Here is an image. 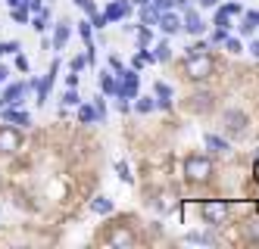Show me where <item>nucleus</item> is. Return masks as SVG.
<instances>
[{
    "label": "nucleus",
    "instance_id": "1",
    "mask_svg": "<svg viewBox=\"0 0 259 249\" xmlns=\"http://www.w3.org/2000/svg\"><path fill=\"white\" fill-rule=\"evenodd\" d=\"M212 69H215V63H212V56H209V53H194V56H188V60H184V75H188L191 81L209 78Z\"/></svg>",
    "mask_w": 259,
    "mask_h": 249
},
{
    "label": "nucleus",
    "instance_id": "2",
    "mask_svg": "<svg viewBox=\"0 0 259 249\" xmlns=\"http://www.w3.org/2000/svg\"><path fill=\"white\" fill-rule=\"evenodd\" d=\"M184 175H188V181H209L212 162L206 156H188L184 159Z\"/></svg>",
    "mask_w": 259,
    "mask_h": 249
},
{
    "label": "nucleus",
    "instance_id": "3",
    "mask_svg": "<svg viewBox=\"0 0 259 249\" xmlns=\"http://www.w3.org/2000/svg\"><path fill=\"white\" fill-rule=\"evenodd\" d=\"M200 212H203V218H206V224H222L228 218V203L225 200H209V203H203L200 206Z\"/></svg>",
    "mask_w": 259,
    "mask_h": 249
},
{
    "label": "nucleus",
    "instance_id": "4",
    "mask_svg": "<svg viewBox=\"0 0 259 249\" xmlns=\"http://www.w3.org/2000/svg\"><path fill=\"white\" fill-rule=\"evenodd\" d=\"M222 122H225V128H228V134L231 137H244L247 134V116L240 109H225V116H222Z\"/></svg>",
    "mask_w": 259,
    "mask_h": 249
},
{
    "label": "nucleus",
    "instance_id": "5",
    "mask_svg": "<svg viewBox=\"0 0 259 249\" xmlns=\"http://www.w3.org/2000/svg\"><path fill=\"white\" fill-rule=\"evenodd\" d=\"M116 97H122V100H135L138 97V75L135 72H119Z\"/></svg>",
    "mask_w": 259,
    "mask_h": 249
},
{
    "label": "nucleus",
    "instance_id": "6",
    "mask_svg": "<svg viewBox=\"0 0 259 249\" xmlns=\"http://www.w3.org/2000/svg\"><path fill=\"white\" fill-rule=\"evenodd\" d=\"M22 150V134L16 128H0V153H7V156H13V153Z\"/></svg>",
    "mask_w": 259,
    "mask_h": 249
},
{
    "label": "nucleus",
    "instance_id": "7",
    "mask_svg": "<svg viewBox=\"0 0 259 249\" xmlns=\"http://www.w3.org/2000/svg\"><path fill=\"white\" fill-rule=\"evenodd\" d=\"M28 87H34V81H19V84H10V87L4 90V97H0V106H19Z\"/></svg>",
    "mask_w": 259,
    "mask_h": 249
},
{
    "label": "nucleus",
    "instance_id": "8",
    "mask_svg": "<svg viewBox=\"0 0 259 249\" xmlns=\"http://www.w3.org/2000/svg\"><path fill=\"white\" fill-rule=\"evenodd\" d=\"M181 28L184 31H191V34H203L206 31V22H203V16L197 13V10H184V19H181Z\"/></svg>",
    "mask_w": 259,
    "mask_h": 249
},
{
    "label": "nucleus",
    "instance_id": "9",
    "mask_svg": "<svg viewBox=\"0 0 259 249\" xmlns=\"http://www.w3.org/2000/svg\"><path fill=\"white\" fill-rule=\"evenodd\" d=\"M57 69H60V63H53L44 78H41V81H34V87H38V103H41V106L47 103V93H50V87H53V78H57Z\"/></svg>",
    "mask_w": 259,
    "mask_h": 249
},
{
    "label": "nucleus",
    "instance_id": "10",
    "mask_svg": "<svg viewBox=\"0 0 259 249\" xmlns=\"http://www.w3.org/2000/svg\"><path fill=\"white\" fill-rule=\"evenodd\" d=\"M128 13H132V4H125V0H113L103 16H106V22H125Z\"/></svg>",
    "mask_w": 259,
    "mask_h": 249
},
{
    "label": "nucleus",
    "instance_id": "11",
    "mask_svg": "<svg viewBox=\"0 0 259 249\" xmlns=\"http://www.w3.org/2000/svg\"><path fill=\"white\" fill-rule=\"evenodd\" d=\"M156 25H159L165 34H178V31H181V16H175V13H169V10H162Z\"/></svg>",
    "mask_w": 259,
    "mask_h": 249
},
{
    "label": "nucleus",
    "instance_id": "12",
    "mask_svg": "<svg viewBox=\"0 0 259 249\" xmlns=\"http://www.w3.org/2000/svg\"><path fill=\"white\" fill-rule=\"evenodd\" d=\"M0 119H4L7 125H31V116H28V112H19V109H13V106H4V109H0Z\"/></svg>",
    "mask_w": 259,
    "mask_h": 249
},
{
    "label": "nucleus",
    "instance_id": "13",
    "mask_svg": "<svg viewBox=\"0 0 259 249\" xmlns=\"http://www.w3.org/2000/svg\"><path fill=\"white\" fill-rule=\"evenodd\" d=\"M106 243H109V246H135V234L122 224V227H116V231L106 237Z\"/></svg>",
    "mask_w": 259,
    "mask_h": 249
},
{
    "label": "nucleus",
    "instance_id": "14",
    "mask_svg": "<svg viewBox=\"0 0 259 249\" xmlns=\"http://www.w3.org/2000/svg\"><path fill=\"white\" fill-rule=\"evenodd\" d=\"M191 109H194V112H209V109H212V93H209V90L194 93V97H191Z\"/></svg>",
    "mask_w": 259,
    "mask_h": 249
},
{
    "label": "nucleus",
    "instance_id": "15",
    "mask_svg": "<svg viewBox=\"0 0 259 249\" xmlns=\"http://www.w3.org/2000/svg\"><path fill=\"white\" fill-rule=\"evenodd\" d=\"M69 41V22H60L57 31H53V50H63Z\"/></svg>",
    "mask_w": 259,
    "mask_h": 249
},
{
    "label": "nucleus",
    "instance_id": "16",
    "mask_svg": "<svg viewBox=\"0 0 259 249\" xmlns=\"http://www.w3.org/2000/svg\"><path fill=\"white\" fill-rule=\"evenodd\" d=\"M141 22H144L147 28L156 25V22H159V10H153L150 4H144V7H141Z\"/></svg>",
    "mask_w": 259,
    "mask_h": 249
},
{
    "label": "nucleus",
    "instance_id": "17",
    "mask_svg": "<svg viewBox=\"0 0 259 249\" xmlns=\"http://www.w3.org/2000/svg\"><path fill=\"white\" fill-rule=\"evenodd\" d=\"M156 97H159V106L162 109H169L172 106V87L162 84V81H156Z\"/></svg>",
    "mask_w": 259,
    "mask_h": 249
},
{
    "label": "nucleus",
    "instance_id": "18",
    "mask_svg": "<svg viewBox=\"0 0 259 249\" xmlns=\"http://www.w3.org/2000/svg\"><path fill=\"white\" fill-rule=\"evenodd\" d=\"M184 240H188V243H200V246H215V237L212 234H203V231H191Z\"/></svg>",
    "mask_w": 259,
    "mask_h": 249
},
{
    "label": "nucleus",
    "instance_id": "19",
    "mask_svg": "<svg viewBox=\"0 0 259 249\" xmlns=\"http://www.w3.org/2000/svg\"><path fill=\"white\" fill-rule=\"evenodd\" d=\"M206 150H212V153H225V150H228V140L219 137V134H206Z\"/></svg>",
    "mask_w": 259,
    "mask_h": 249
},
{
    "label": "nucleus",
    "instance_id": "20",
    "mask_svg": "<svg viewBox=\"0 0 259 249\" xmlns=\"http://www.w3.org/2000/svg\"><path fill=\"white\" fill-rule=\"evenodd\" d=\"M91 209H94L97 215H109V212H113V203H109L106 196H97L94 203H91Z\"/></svg>",
    "mask_w": 259,
    "mask_h": 249
},
{
    "label": "nucleus",
    "instance_id": "21",
    "mask_svg": "<svg viewBox=\"0 0 259 249\" xmlns=\"http://www.w3.org/2000/svg\"><path fill=\"white\" fill-rule=\"evenodd\" d=\"M256 25H259V13H247V16H244V25H240V31H244V34H250Z\"/></svg>",
    "mask_w": 259,
    "mask_h": 249
},
{
    "label": "nucleus",
    "instance_id": "22",
    "mask_svg": "<svg viewBox=\"0 0 259 249\" xmlns=\"http://www.w3.org/2000/svg\"><path fill=\"white\" fill-rule=\"evenodd\" d=\"M78 119L84 122V125H91L97 119V112H94V106H78Z\"/></svg>",
    "mask_w": 259,
    "mask_h": 249
},
{
    "label": "nucleus",
    "instance_id": "23",
    "mask_svg": "<svg viewBox=\"0 0 259 249\" xmlns=\"http://www.w3.org/2000/svg\"><path fill=\"white\" fill-rule=\"evenodd\" d=\"M100 87H103V93H116V81H113V75L100 72Z\"/></svg>",
    "mask_w": 259,
    "mask_h": 249
},
{
    "label": "nucleus",
    "instance_id": "24",
    "mask_svg": "<svg viewBox=\"0 0 259 249\" xmlns=\"http://www.w3.org/2000/svg\"><path fill=\"white\" fill-rule=\"evenodd\" d=\"M247 237H250V243H259V218L247 221Z\"/></svg>",
    "mask_w": 259,
    "mask_h": 249
},
{
    "label": "nucleus",
    "instance_id": "25",
    "mask_svg": "<svg viewBox=\"0 0 259 249\" xmlns=\"http://www.w3.org/2000/svg\"><path fill=\"white\" fill-rule=\"evenodd\" d=\"M116 171H119V178H122L125 184H132V181H135V175H132V168H128L125 162H116Z\"/></svg>",
    "mask_w": 259,
    "mask_h": 249
},
{
    "label": "nucleus",
    "instance_id": "26",
    "mask_svg": "<svg viewBox=\"0 0 259 249\" xmlns=\"http://www.w3.org/2000/svg\"><path fill=\"white\" fill-rule=\"evenodd\" d=\"M75 7H81V10H84V13H88V16H91V19H94V16H97V13H100V10H97V7H94V0H75Z\"/></svg>",
    "mask_w": 259,
    "mask_h": 249
},
{
    "label": "nucleus",
    "instance_id": "27",
    "mask_svg": "<svg viewBox=\"0 0 259 249\" xmlns=\"http://www.w3.org/2000/svg\"><path fill=\"white\" fill-rule=\"evenodd\" d=\"M63 103H66V106H78V90L69 87V90L63 93Z\"/></svg>",
    "mask_w": 259,
    "mask_h": 249
},
{
    "label": "nucleus",
    "instance_id": "28",
    "mask_svg": "<svg viewBox=\"0 0 259 249\" xmlns=\"http://www.w3.org/2000/svg\"><path fill=\"white\" fill-rule=\"evenodd\" d=\"M47 19H50V13H47V10H41L38 16H34V28L44 31V28H47Z\"/></svg>",
    "mask_w": 259,
    "mask_h": 249
},
{
    "label": "nucleus",
    "instance_id": "29",
    "mask_svg": "<svg viewBox=\"0 0 259 249\" xmlns=\"http://www.w3.org/2000/svg\"><path fill=\"white\" fill-rule=\"evenodd\" d=\"M147 44H150V28L144 25V28L138 31V47H147Z\"/></svg>",
    "mask_w": 259,
    "mask_h": 249
},
{
    "label": "nucleus",
    "instance_id": "30",
    "mask_svg": "<svg viewBox=\"0 0 259 249\" xmlns=\"http://www.w3.org/2000/svg\"><path fill=\"white\" fill-rule=\"evenodd\" d=\"M153 56H156V60H162V63H165V60H169V56H172V53H169V44L162 41V44L156 47V53H153Z\"/></svg>",
    "mask_w": 259,
    "mask_h": 249
},
{
    "label": "nucleus",
    "instance_id": "31",
    "mask_svg": "<svg viewBox=\"0 0 259 249\" xmlns=\"http://www.w3.org/2000/svg\"><path fill=\"white\" fill-rule=\"evenodd\" d=\"M222 44H225L231 53H240V41H237V37H228V34H225V41H222Z\"/></svg>",
    "mask_w": 259,
    "mask_h": 249
},
{
    "label": "nucleus",
    "instance_id": "32",
    "mask_svg": "<svg viewBox=\"0 0 259 249\" xmlns=\"http://www.w3.org/2000/svg\"><path fill=\"white\" fill-rule=\"evenodd\" d=\"M153 109H156V100H150V97L138 103V112H153Z\"/></svg>",
    "mask_w": 259,
    "mask_h": 249
},
{
    "label": "nucleus",
    "instance_id": "33",
    "mask_svg": "<svg viewBox=\"0 0 259 249\" xmlns=\"http://www.w3.org/2000/svg\"><path fill=\"white\" fill-rule=\"evenodd\" d=\"M215 25L228 31V13H225V10H219V13H215Z\"/></svg>",
    "mask_w": 259,
    "mask_h": 249
},
{
    "label": "nucleus",
    "instance_id": "34",
    "mask_svg": "<svg viewBox=\"0 0 259 249\" xmlns=\"http://www.w3.org/2000/svg\"><path fill=\"white\" fill-rule=\"evenodd\" d=\"M13 19H16V22H28V10H22V7H13Z\"/></svg>",
    "mask_w": 259,
    "mask_h": 249
},
{
    "label": "nucleus",
    "instance_id": "35",
    "mask_svg": "<svg viewBox=\"0 0 259 249\" xmlns=\"http://www.w3.org/2000/svg\"><path fill=\"white\" fill-rule=\"evenodd\" d=\"M94 112H97V119H100V122H103V119H106V103H103V100H100V97H97V100H94Z\"/></svg>",
    "mask_w": 259,
    "mask_h": 249
},
{
    "label": "nucleus",
    "instance_id": "36",
    "mask_svg": "<svg viewBox=\"0 0 259 249\" xmlns=\"http://www.w3.org/2000/svg\"><path fill=\"white\" fill-rule=\"evenodd\" d=\"M150 4H153V10H172V0H150Z\"/></svg>",
    "mask_w": 259,
    "mask_h": 249
},
{
    "label": "nucleus",
    "instance_id": "37",
    "mask_svg": "<svg viewBox=\"0 0 259 249\" xmlns=\"http://www.w3.org/2000/svg\"><path fill=\"white\" fill-rule=\"evenodd\" d=\"M194 53H206V44H203V41L200 44H191L188 47V56H194Z\"/></svg>",
    "mask_w": 259,
    "mask_h": 249
},
{
    "label": "nucleus",
    "instance_id": "38",
    "mask_svg": "<svg viewBox=\"0 0 259 249\" xmlns=\"http://www.w3.org/2000/svg\"><path fill=\"white\" fill-rule=\"evenodd\" d=\"M16 69L28 75V60H25V56H16Z\"/></svg>",
    "mask_w": 259,
    "mask_h": 249
},
{
    "label": "nucleus",
    "instance_id": "39",
    "mask_svg": "<svg viewBox=\"0 0 259 249\" xmlns=\"http://www.w3.org/2000/svg\"><path fill=\"white\" fill-rule=\"evenodd\" d=\"M109 66H113L116 72H125V66H122V60H119V56H109Z\"/></svg>",
    "mask_w": 259,
    "mask_h": 249
},
{
    "label": "nucleus",
    "instance_id": "40",
    "mask_svg": "<svg viewBox=\"0 0 259 249\" xmlns=\"http://www.w3.org/2000/svg\"><path fill=\"white\" fill-rule=\"evenodd\" d=\"M84 63H88V60H84V56H75V60H72V72H78V69H81Z\"/></svg>",
    "mask_w": 259,
    "mask_h": 249
},
{
    "label": "nucleus",
    "instance_id": "41",
    "mask_svg": "<svg viewBox=\"0 0 259 249\" xmlns=\"http://www.w3.org/2000/svg\"><path fill=\"white\" fill-rule=\"evenodd\" d=\"M225 13H228V16H237V13H240V7H237V4H228V7H225Z\"/></svg>",
    "mask_w": 259,
    "mask_h": 249
},
{
    "label": "nucleus",
    "instance_id": "42",
    "mask_svg": "<svg viewBox=\"0 0 259 249\" xmlns=\"http://www.w3.org/2000/svg\"><path fill=\"white\" fill-rule=\"evenodd\" d=\"M7 75H10V69H7V66H0V84L7 81Z\"/></svg>",
    "mask_w": 259,
    "mask_h": 249
},
{
    "label": "nucleus",
    "instance_id": "43",
    "mask_svg": "<svg viewBox=\"0 0 259 249\" xmlns=\"http://www.w3.org/2000/svg\"><path fill=\"white\" fill-rule=\"evenodd\" d=\"M219 0H200V7H215Z\"/></svg>",
    "mask_w": 259,
    "mask_h": 249
},
{
    "label": "nucleus",
    "instance_id": "44",
    "mask_svg": "<svg viewBox=\"0 0 259 249\" xmlns=\"http://www.w3.org/2000/svg\"><path fill=\"white\" fill-rule=\"evenodd\" d=\"M250 50H253V56H259V41H253V44H250Z\"/></svg>",
    "mask_w": 259,
    "mask_h": 249
},
{
    "label": "nucleus",
    "instance_id": "45",
    "mask_svg": "<svg viewBox=\"0 0 259 249\" xmlns=\"http://www.w3.org/2000/svg\"><path fill=\"white\" fill-rule=\"evenodd\" d=\"M253 178L259 181V159H256V165H253Z\"/></svg>",
    "mask_w": 259,
    "mask_h": 249
},
{
    "label": "nucleus",
    "instance_id": "46",
    "mask_svg": "<svg viewBox=\"0 0 259 249\" xmlns=\"http://www.w3.org/2000/svg\"><path fill=\"white\" fill-rule=\"evenodd\" d=\"M132 4H135V7H144V4H150V0H132Z\"/></svg>",
    "mask_w": 259,
    "mask_h": 249
}]
</instances>
